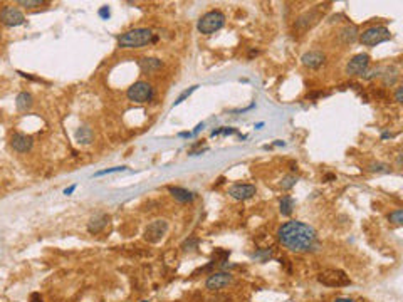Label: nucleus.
<instances>
[{
    "label": "nucleus",
    "mask_w": 403,
    "mask_h": 302,
    "mask_svg": "<svg viewBox=\"0 0 403 302\" xmlns=\"http://www.w3.org/2000/svg\"><path fill=\"white\" fill-rule=\"evenodd\" d=\"M277 238L291 252H297V254H304V252H311L317 245V235L316 230L311 225L304 222H297V220H291L279 227Z\"/></svg>",
    "instance_id": "nucleus-1"
},
{
    "label": "nucleus",
    "mask_w": 403,
    "mask_h": 302,
    "mask_svg": "<svg viewBox=\"0 0 403 302\" xmlns=\"http://www.w3.org/2000/svg\"><path fill=\"white\" fill-rule=\"evenodd\" d=\"M157 37L146 27H139V29L128 30L118 37V45L121 49H138L143 45H148L150 42H155Z\"/></svg>",
    "instance_id": "nucleus-2"
},
{
    "label": "nucleus",
    "mask_w": 403,
    "mask_h": 302,
    "mask_svg": "<svg viewBox=\"0 0 403 302\" xmlns=\"http://www.w3.org/2000/svg\"><path fill=\"white\" fill-rule=\"evenodd\" d=\"M225 24V15H224L220 10H210L205 15H202L199 24H197V29H199L200 34L203 36H212L217 30H220Z\"/></svg>",
    "instance_id": "nucleus-3"
},
{
    "label": "nucleus",
    "mask_w": 403,
    "mask_h": 302,
    "mask_svg": "<svg viewBox=\"0 0 403 302\" xmlns=\"http://www.w3.org/2000/svg\"><path fill=\"white\" fill-rule=\"evenodd\" d=\"M358 39L363 45L371 47V45H378V44H383V42L390 41L391 32L383 25H373V27H368L366 30H363Z\"/></svg>",
    "instance_id": "nucleus-4"
},
{
    "label": "nucleus",
    "mask_w": 403,
    "mask_h": 302,
    "mask_svg": "<svg viewBox=\"0 0 403 302\" xmlns=\"http://www.w3.org/2000/svg\"><path fill=\"white\" fill-rule=\"evenodd\" d=\"M126 96H128V99L133 101V103L143 104V103H148V101L153 99L155 91L150 83H146V81H138V83H134L133 86L128 87Z\"/></svg>",
    "instance_id": "nucleus-5"
},
{
    "label": "nucleus",
    "mask_w": 403,
    "mask_h": 302,
    "mask_svg": "<svg viewBox=\"0 0 403 302\" xmlns=\"http://www.w3.org/2000/svg\"><path fill=\"white\" fill-rule=\"evenodd\" d=\"M317 280L328 287H344L350 285V277L339 269H326L317 276Z\"/></svg>",
    "instance_id": "nucleus-6"
},
{
    "label": "nucleus",
    "mask_w": 403,
    "mask_h": 302,
    "mask_svg": "<svg viewBox=\"0 0 403 302\" xmlns=\"http://www.w3.org/2000/svg\"><path fill=\"white\" fill-rule=\"evenodd\" d=\"M166 232H168V222L166 220H155L145 228V238L151 243H157L165 237Z\"/></svg>",
    "instance_id": "nucleus-7"
},
{
    "label": "nucleus",
    "mask_w": 403,
    "mask_h": 302,
    "mask_svg": "<svg viewBox=\"0 0 403 302\" xmlns=\"http://www.w3.org/2000/svg\"><path fill=\"white\" fill-rule=\"evenodd\" d=\"M0 22H2L3 25L7 27H17V25H22L25 22V15L21 12L19 9H15V7H3L2 10H0Z\"/></svg>",
    "instance_id": "nucleus-8"
},
{
    "label": "nucleus",
    "mask_w": 403,
    "mask_h": 302,
    "mask_svg": "<svg viewBox=\"0 0 403 302\" xmlns=\"http://www.w3.org/2000/svg\"><path fill=\"white\" fill-rule=\"evenodd\" d=\"M370 67V56L368 54H358L348 63L346 74L350 76H363Z\"/></svg>",
    "instance_id": "nucleus-9"
},
{
    "label": "nucleus",
    "mask_w": 403,
    "mask_h": 302,
    "mask_svg": "<svg viewBox=\"0 0 403 302\" xmlns=\"http://www.w3.org/2000/svg\"><path fill=\"white\" fill-rule=\"evenodd\" d=\"M232 276L227 272H214L210 274V277L207 279V282H205V287L208 290H220L224 287H227L228 284H232Z\"/></svg>",
    "instance_id": "nucleus-10"
},
{
    "label": "nucleus",
    "mask_w": 403,
    "mask_h": 302,
    "mask_svg": "<svg viewBox=\"0 0 403 302\" xmlns=\"http://www.w3.org/2000/svg\"><path fill=\"white\" fill-rule=\"evenodd\" d=\"M255 193H257V190H255L254 185L237 183V185H232V187L228 188V195H230L234 200H249L255 195Z\"/></svg>",
    "instance_id": "nucleus-11"
},
{
    "label": "nucleus",
    "mask_w": 403,
    "mask_h": 302,
    "mask_svg": "<svg viewBox=\"0 0 403 302\" xmlns=\"http://www.w3.org/2000/svg\"><path fill=\"white\" fill-rule=\"evenodd\" d=\"M34 139L32 136H27L24 133H14L12 138H10V146L17 151V153H27V151L32 150Z\"/></svg>",
    "instance_id": "nucleus-12"
},
{
    "label": "nucleus",
    "mask_w": 403,
    "mask_h": 302,
    "mask_svg": "<svg viewBox=\"0 0 403 302\" xmlns=\"http://www.w3.org/2000/svg\"><path fill=\"white\" fill-rule=\"evenodd\" d=\"M324 61H326V56L321 50H309V52H306L301 57L302 65H306L309 69H319L324 64Z\"/></svg>",
    "instance_id": "nucleus-13"
},
{
    "label": "nucleus",
    "mask_w": 403,
    "mask_h": 302,
    "mask_svg": "<svg viewBox=\"0 0 403 302\" xmlns=\"http://www.w3.org/2000/svg\"><path fill=\"white\" fill-rule=\"evenodd\" d=\"M108 222H110V215H106V214H99V215L92 216L88 223V232L89 234H94V235L99 234V232L104 230V227L108 225Z\"/></svg>",
    "instance_id": "nucleus-14"
},
{
    "label": "nucleus",
    "mask_w": 403,
    "mask_h": 302,
    "mask_svg": "<svg viewBox=\"0 0 403 302\" xmlns=\"http://www.w3.org/2000/svg\"><path fill=\"white\" fill-rule=\"evenodd\" d=\"M321 17V14L317 12V10H311V12H306L302 14L299 19H297L296 25L299 27V29H309V27H313L317 22V19Z\"/></svg>",
    "instance_id": "nucleus-15"
},
{
    "label": "nucleus",
    "mask_w": 403,
    "mask_h": 302,
    "mask_svg": "<svg viewBox=\"0 0 403 302\" xmlns=\"http://www.w3.org/2000/svg\"><path fill=\"white\" fill-rule=\"evenodd\" d=\"M168 192L172 193V196L180 203H188L195 198V193L188 192L187 188H180V187H168Z\"/></svg>",
    "instance_id": "nucleus-16"
},
{
    "label": "nucleus",
    "mask_w": 403,
    "mask_h": 302,
    "mask_svg": "<svg viewBox=\"0 0 403 302\" xmlns=\"http://www.w3.org/2000/svg\"><path fill=\"white\" fill-rule=\"evenodd\" d=\"M161 63L160 59H157V57H143V59H139V67H141L143 72H157L158 69H161Z\"/></svg>",
    "instance_id": "nucleus-17"
},
{
    "label": "nucleus",
    "mask_w": 403,
    "mask_h": 302,
    "mask_svg": "<svg viewBox=\"0 0 403 302\" xmlns=\"http://www.w3.org/2000/svg\"><path fill=\"white\" fill-rule=\"evenodd\" d=\"M32 96L29 92H19L17 98H15V106H17L19 111H27L32 108Z\"/></svg>",
    "instance_id": "nucleus-18"
},
{
    "label": "nucleus",
    "mask_w": 403,
    "mask_h": 302,
    "mask_svg": "<svg viewBox=\"0 0 403 302\" xmlns=\"http://www.w3.org/2000/svg\"><path fill=\"white\" fill-rule=\"evenodd\" d=\"M76 141L81 143V145H89L92 141V129L88 126H81L79 129L76 131Z\"/></svg>",
    "instance_id": "nucleus-19"
},
{
    "label": "nucleus",
    "mask_w": 403,
    "mask_h": 302,
    "mask_svg": "<svg viewBox=\"0 0 403 302\" xmlns=\"http://www.w3.org/2000/svg\"><path fill=\"white\" fill-rule=\"evenodd\" d=\"M292 210H294V198L292 196H289V195L282 196L281 203H279V212H281L284 216H289L291 214H292Z\"/></svg>",
    "instance_id": "nucleus-20"
},
{
    "label": "nucleus",
    "mask_w": 403,
    "mask_h": 302,
    "mask_svg": "<svg viewBox=\"0 0 403 302\" xmlns=\"http://www.w3.org/2000/svg\"><path fill=\"white\" fill-rule=\"evenodd\" d=\"M341 39H343L346 44H353V42L358 39V29L356 25H346L343 30H341Z\"/></svg>",
    "instance_id": "nucleus-21"
},
{
    "label": "nucleus",
    "mask_w": 403,
    "mask_h": 302,
    "mask_svg": "<svg viewBox=\"0 0 403 302\" xmlns=\"http://www.w3.org/2000/svg\"><path fill=\"white\" fill-rule=\"evenodd\" d=\"M383 77V83L386 84V86H393L395 83H397L398 79V71L395 67H386L385 72L383 74H380Z\"/></svg>",
    "instance_id": "nucleus-22"
},
{
    "label": "nucleus",
    "mask_w": 403,
    "mask_h": 302,
    "mask_svg": "<svg viewBox=\"0 0 403 302\" xmlns=\"http://www.w3.org/2000/svg\"><path fill=\"white\" fill-rule=\"evenodd\" d=\"M296 183H297V176H294V175H288V176H284V178H282L281 187H282V190H291V188H292Z\"/></svg>",
    "instance_id": "nucleus-23"
},
{
    "label": "nucleus",
    "mask_w": 403,
    "mask_h": 302,
    "mask_svg": "<svg viewBox=\"0 0 403 302\" xmlns=\"http://www.w3.org/2000/svg\"><path fill=\"white\" fill-rule=\"evenodd\" d=\"M388 220L391 223H395V225H402L403 223V210H395V212H391V214L388 215Z\"/></svg>",
    "instance_id": "nucleus-24"
},
{
    "label": "nucleus",
    "mask_w": 403,
    "mask_h": 302,
    "mask_svg": "<svg viewBox=\"0 0 403 302\" xmlns=\"http://www.w3.org/2000/svg\"><path fill=\"white\" fill-rule=\"evenodd\" d=\"M368 172H371V173H385V172H388V165H385V163H371L370 166H368Z\"/></svg>",
    "instance_id": "nucleus-25"
},
{
    "label": "nucleus",
    "mask_w": 403,
    "mask_h": 302,
    "mask_svg": "<svg viewBox=\"0 0 403 302\" xmlns=\"http://www.w3.org/2000/svg\"><path fill=\"white\" fill-rule=\"evenodd\" d=\"M19 5L27 7V9H32V7H41L42 3H45L44 0H19Z\"/></svg>",
    "instance_id": "nucleus-26"
},
{
    "label": "nucleus",
    "mask_w": 403,
    "mask_h": 302,
    "mask_svg": "<svg viewBox=\"0 0 403 302\" xmlns=\"http://www.w3.org/2000/svg\"><path fill=\"white\" fill-rule=\"evenodd\" d=\"M126 166H114V168H108V170H103V172H96L94 176H104V175H110V173H119V172H125Z\"/></svg>",
    "instance_id": "nucleus-27"
},
{
    "label": "nucleus",
    "mask_w": 403,
    "mask_h": 302,
    "mask_svg": "<svg viewBox=\"0 0 403 302\" xmlns=\"http://www.w3.org/2000/svg\"><path fill=\"white\" fill-rule=\"evenodd\" d=\"M197 87H199V86H192L190 89H187V91H183V92H181V94L178 96V99L175 101V104H173V106H178V104H180L181 101H183L185 98H188V96L192 94V92H195V91H197Z\"/></svg>",
    "instance_id": "nucleus-28"
},
{
    "label": "nucleus",
    "mask_w": 403,
    "mask_h": 302,
    "mask_svg": "<svg viewBox=\"0 0 403 302\" xmlns=\"http://www.w3.org/2000/svg\"><path fill=\"white\" fill-rule=\"evenodd\" d=\"M199 245V240L197 238H190V240H187V242L183 243V245H181V249L183 250H190V247H197Z\"/></svg>",
    "instance_id": "nucleus-29"
},
{
    "label": "nucleus",
    "mask_w": 403,
    "mask_h": 302,
    "mask_svg": "<svg viewBox=\"0 0 403 302\" xmlns=\"http://www.w3.org/2000/svg\"><path fill=\"white\" fill-rule=\"evenodd\" d=\"M99 15L103 19H108V17H110V9H108V7H103V9L99 10Z\"/></svg>",
    "instance_id": "nucleus-30"
},
{
    "label": "nucleus",
    "mask_w": 403,
    "mask_h": 302,
    "mask_svg": "<svg viewBox=\"0 0 403 302\" xmlns=\"http://www.w3.org/2000/svg\"><path fill=\"white\" fill-rule=\"evenodd\" d=\"M30 302H44L42 301V297H41V294H37V292H34L32 296H30Z\"/></svg>",
    "instance_id": "nucleus-31"
},
{
    "label": "nucleus",
    "mask_w": 403,
    "mask_h": 302,
    "mask_svg": "<svg viewBox=\"0 0 403 302\" xmlns=\"http://www.w3.org/2000/svg\"><path fill=\"white\" fill-rule=\"evenodd\" d=\"M74 190H76V185H72V187L66 188L64 190V195H72V193H74Z\"/></svg>",
    "instance_id": "nucleus-32"
},
{
    "label": "nucleus",
    "mask_w": 403,
    "mask_h": 302,
    "mask_svg": "<svg viewBox=\"0 0 403 302\" xmlns=\"http://www.w3.org/2000/svg\"><path fill=\"white\" fill-rule=\"evenodd\" d=\"M402 91H403V89H402V87H398V89H397V92H395V98H397L398 103H402Z\"/></svg>",
    "instance_id": "nucleus-33"
},
{
    "label": "nucleus",
    "mask_w": 403,
    "mask_h": 302,
    "mask_svg": "<svg viewBox=\"0 0 403 302\" xmlns=\"http://www.w3.org/2000/svg\"><path fill=\"white\" fill-rule=\"evenodd\" d=\"M324 180H326V181H329V180H336V176H335V175H331V173H329V175H326V176H324Z\"/></svg>",
    "instance_id": "nucleus-34"
},
{
    "label": "nucleus",
    "mask_w": 403,
    "mask_h": 302,
    "mask_svg": "<svg viewBox=\"0 0 403 302\" xmlns=\"http://www.w3.org/2000/svg\"><path fill=\"white\" fill-rule=\"evenodd\" d=\"M336 302H351V299H343V297H339V299H336Z\"/></svg>",
    "instance_id": "nucleus-35"
},
{
    "label": "nucleus",
    "mask_w": 403,
    "mask_h": 302,
    "mask_svg": "<svg viewBox=\"0 0 403 302\" xmlns=\"http://www.w3.org/2000/svg\"><path fill=\"white\" fill-rule=\"evenodd\" d=\"M262 126H264V123H257V125H255V128H257V129H261Z\"/></svg>",
    "instance_id": "nucleus-36"
},
{
    "label": "nucleus",
    "mask_w": 403,
    "mask_h": 302,
    "mask_svg": "<svg viewBox=\"0 0 403 302\" xmlns=\"http://www.w3.org/2000/svg\"><path fill=\"white\" fill-rule=\"evenodd\" d=\"M143 302H146V301H143Z\"/></svg>",
    "instance_id": "nucleus-37"
}]
</instances>
